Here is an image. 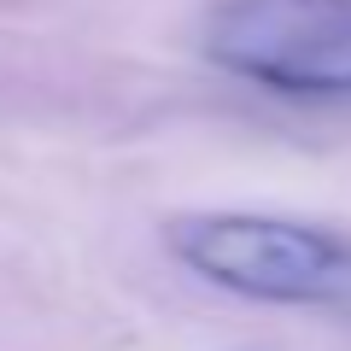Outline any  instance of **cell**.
Here are the masks:
<instances>
[{
    "label": "cell",
    "mask_w": 351,
    "mask_h": 351,
    "mask_svg": "<svg viewBox=\"0 0 351 351\" xmlns=\"http://www.w3.org/2000/svg\"><path fill=\"white\" fill-rule=\"evenodd\" d=\"M170 252L223 293L263 304H346L351 234L276 211H193L164 228Z\"/></svg>",
    "instance_id": "cell-1"
},
{
    "label": "cell",
    "mask_w": 351,
    "mask_h": 351,
    "mask_svg": "<svg viewBox=\"0 0 351 351\" xmlns=\"http://www.w3.org/2000/svg\"><path fill=\"white\" fill-rule=\"evenodd\" d=\"M217 71L287 100H351V0H217L199 24Z\"/></svg>",
    "instance_id": "cell-2"
}]
</instances>
